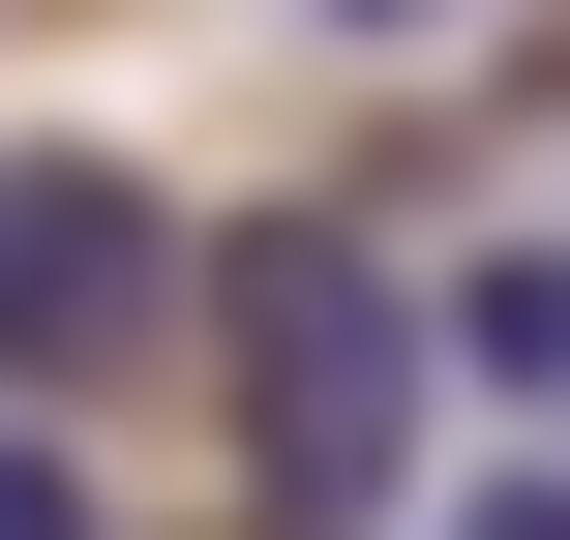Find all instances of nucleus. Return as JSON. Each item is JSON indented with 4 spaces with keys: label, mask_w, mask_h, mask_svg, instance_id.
Returning <instances> with one entry per match:
<instances>
[{
    "label": "nucleus",
    "mask_w": 570,
    "mask_h": 540,
    "mask_svg": "<svg viewBox=\"0 0 570 540\" xmlns=\"http://www.w3.org/2000/svg\"><path fill=\"white\" fill-rule=\"evenodd\" d=\"M210 331V240L120 150H0V391H150Z\"/></svg>",
    "instance_id": "obj_2"
},
{
    "label": "nucleus",
    "mask_w": 570,
    "mask_h": 540,
    "mask_svg": "<svg viewBox=\"0 0 570 540\" xmlns=\"http://www.w3.org/2000/svg\"><path fill=\"white\" fill-rule=\"evenodd\" d=\"M451 540H570V481H481V511H451Z\"/></svg>",
    "instance_id": "obj_4"
},
{
    "label": "nucleus",
    "mask_w": 570,
    "mask_h": 540,
    "mask_svg": "<svg viewBox=\"0 0 570 540\" xmlns=\"http://www.w3.org/2000/svg\"><path fill=\"white\" fill-rule=\"evenodd\" d=\"M421 361H451V301H421L361 210H240V240H210V391H240V511L271 540H361L391 511Z\"/></svg>",
    "instance_id": "obj_1"
},
{
    "label": "nucleus",
    "mask_w": 570,
    "mask_h": 540,
    "mask_svg": "<svg viewBox=\"0 0 570 540\" xmlns=\"http://www.w3.org/2000/svg\"><path fill=\"white\" fill-rule=\"evenodd\" d=\"M0 540H90V481H60V451H0Z\"/></svg>",
    "instance_id": "obj_3"
},
{
    "label": "nucleus",
    "mask_w": 570,
    "mask_h": 540,
    "mask_svg": "<svg viewBox=\"0 0 570 540\" xmlns=\"http://www.w3.org/2000/svg\"><path fill=\"white\" fill-rule=\"evenodd\" d=\"M331 30H451V0H331Z\"/></svg>",
    "instance_id": "obj_5"
}]
</instances>
